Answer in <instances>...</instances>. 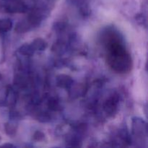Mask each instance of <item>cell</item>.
Wrapping results in <instances>:
<instances>
[{
    "label": "cell",
    "instance_id": "1",
    "mask_svg": "<svg viewBox=\"0 0 148 148\" xmlns=\"http://www.w3.org/2000/svg\"><path fill=\"white\" fill-rule=\"evenodd\" d=\"M102 40L110 67L118 73L130 72L132 67V60L121 35L116 30L108 29L103 34Z\"/></svg>",
    "mask_w": 148,
    "mask_h": 148
},
{
    "label": "cell",
    "instance_id": "2",
    "mask_svg": "<svg viewBox=\"0 0 148 148\" xmlns=\"http://www.w3.org/2000/svg\"><path fill=\"white\" fill-rule=\"evenodd\" d=\"M132 134L135 143H147V127L145 121L138 117H134L132 119Z\"/></svg>",
    "mask_w": 148,
    "mask_h": 148
},
{
    "label": "cell",
    "instance_id": "3",
    "mask_svg": "<svg viewBox=\"0 0 148 148\" xmlns=\"http://www.w3.org/2000/svg\"><path fill=\"white\" fill-rule=\"evenodd\" d=\"M120 97L116 92L112 93L107 98L103 103V110L106 114L109 116L116 114L118 110L119 104Z\"/></svg>",
    "mask_w": 148,
    "mask_h": 148
},
{
    "label": "cell",
    "instance_id": "4",
    "mask_svg": "<svg viewBox=\"0 0 148 148\" xmlns=\"http://www.w3.org/2000/svg\"><path fill=\"white\" fill-rule=\"evenodd\" d=\"M73 84V79L69 75H60L56 77V85L61 88L69 89Z\"/></svg>",
    "mask_w": 148,
    "mask_h": 148
},
{
    "label": "cell",
    "instance_id": "5",
    "mask_svg": "<svg viewBox=\"0 0 148 148\" xmlns=\"http://www.w3.org/2000/svg\"><path fill=\"white\" fill-rule=\"evenodd\" d=\"M32 48L34 50L35 53L36 51H43L46 50V49L47 48V43L46 42V40H43V38H36L31 43Z\"/></svg>",
    "mask_w": 148,
    "mask_h": 148
},
{
    "label": "cell",
    "instance_id": "6",
    "mask_svg": "<svg viewBox=\"0 0 148 148\" xmlns=\"http://www.w3.org/2000/svg\"><path fill=\"white\" fill-rule=\"evenodd\" d=\"M8 88L9 86L6 85L2 76L0 75V104L5 103Z\"/></svg>",
    "mask_w": 148,
    "mask_h": 148
},
{
    "label": "cell",
    "instance_id": "7",
    "mask_svg": "<svg viewBox=\"0 0 148 148\" xmlns=\"http://www.w3.org/2000/svg\"><path fill=\"white\" fill-rule=\"evenodd\" d=\"M17 51L23 56H27V57L33 56L35 53V51L32 48L31 45L28 44V43H25V44L20 46Z\"/></svg>",
    "mask_w": 148,
    "mask_h": 148
},
{
    "label": "cell",
    "instance_id": "8",
    "mask_svg": "<svg viewBox=\"0 0 148 148\" xmlns=\"http://www.w3.org/2000/svg\"><path fill=\"white\" fill-rule=\"evenodd\" d=\"M12 27V22L10 19H0V32L6 33Z\"/></svg>",
    "mask_w": 148,
    "mask_h": 148
},
{
    "label": "cell",
    "instance_id": "9",
    "mask_svg": "<svg viewBox=\"0 0 148 148\" xmlns=\"http://www.w3.org/2000/svg\"><path fill=\"white\" fill-rule=\"evenodd\" d=\"M47 105L48 107L52 111H59L61 109L60 103H59V101L54 97H51L48 99Z\"/></svg>",
    "mask_w": 148,
    "mask_h": 148
},
{
    "label": "cell",
    "instance_id": "10",
    "mask_svg": "<svg viewBox=\"0 0 148 148\" xmlns=\"http://www.w3.org/2000/svg\"><path fill=\"white\" fill-rule=\"evenodd\" d=\"M6 130H7V132L8 133L9 135H14L15 134L17 129H16L15 125L14 124H10L6 126Z\"/></svg>",
    "mask_w": 148,
    "mask_h": 148
},
{
    "label": "cell",
    "instance_id": "11",
    "mask_svg": "<svg viewBox=\"0 0 148 148\" xmlns=\"http://www.w3.org/2000/svg\"><path fill=\"white\" fill-rule=\"evenodd\" d=\"M34 138L36 139V140H42V139L44 138V134H43L42 132H40L38 131L35 133Z\"/></svg>",
    "mask_w": 148,
    "mask_h": 148
},
{
    "label": "cell",
    "instance_id": "12",
    "mask_svg": "<svg viewBox=\"0 0 148 148\" xmlns=\"http://www.w3.org/2000/svg\"><path fill=\"white\" fill-rule=\"evenodd\" d=\"M2 147H15L16 146L14 145H12V144H5V145H3Z\"/></svg>",
    "mask_w": 148,
    "mask_h": 148
}]
</instances>
